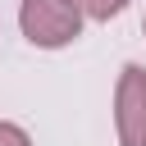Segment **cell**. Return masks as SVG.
I'll use <instances>...</instances> for the list:
<instances>
[{
  "instance_id": "obj_2",
  "label": "cell",
  "mask_w": 146,
  "mask_h": 146,
  "mask_svg": "<svg viewBox=\"0 0 146 146\" xmlns=\"http://www.w3.org/2000/svg\"><path fill=\"white\" fill-rule=\"evenodd\" d=\"M114 132L119 146H146V68L123 64L114 82Z\"/></svg>"
},
{
  "instance_id": "obj_5",
  "label": "cell",
  "mask_w": 146,
  "mask_h": 146,
  "mask_svg": "<svg viewBox=\"0 0 146 146\" xmlns=\"http://www.w3.org/2000/svg\"><path fill=\"white\" fill-rule=\"evenodd\" d=\"M141 27H146V18H141Z\"/></svg>"
},
{
  "instance_id": "obj_4",
  "label": "cell",
  "mask_w": 146,
  "mask_h": 146,
  "mask_svg": "<svg viewBox=\"0 0 146 146\" xmlns=\"http://www.w3.org/2000/svg\"><path fill=\"white\" fill-rule=\"evenodd\" d=\"M0 146H32V137L18 123H0Z\"/></svg>"
},
{
  "instance_id": "obj_3",
  "label": "cell",
  "mask_w": 146,
  "mask_h": 146,
  "mask_svg": "<svg viewBox=\"0 0 146 146\" xmlns=\"http://www.w3.org/2000/svg\"><path fill=\"white\" fill-rule=\"evenodd\" d=\"M73 5H78V14L91 18V23H110V18H119V14L128 9V0H73Z\"/></svg>"
},
{
  "instance_id": "obj_1",
  "label": "cell",
  "mask_w": 146,
  "mask_h": 146,
  "mask_svg": "<svg viewBox=\"0 0 146 146\" xmlns=\"http://www.w3.org/2000/svg\"><path fill=\"white\" fill-rule=\"evenodd\" d=\"M82 14L73 0H18V27L32 46L41 50H59L68 41L82 36Z\"/></svg>"
}]
</instances>
